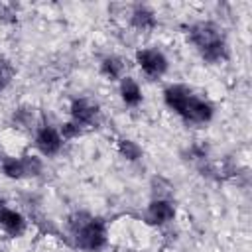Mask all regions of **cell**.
I'll use <instances>...</instances> for the list:
<instances>
[{"mask_svg": "<svg viewBox=\"0 0 252 252\" xmlns=\"http://www.w3.org/2000/svg\"><path fill=\"white\" fill-rule=\"evenodd\" d=\"M163 100L175 114H179L187 122L205 124L213 118V106L185 85H169L163 91Z\"/></svg>", "mask_w": 252, "mask_h": 252, "instance_id": "6da1fadb", "label": "cell"}, {"mask_svg": "<svg viewBox=\"0 0 252 252\" xmlns=\"http://www.w3.org/2000/svg\"><path fill=\"white\" fill-rule=\"evenodd\" d=\"M189 41L195 45V49L201 53V57L209 63L224 61L228 55V47L222 35V30L215 26L213 22H197L189 28L187 33Z\"/></svg>", "mask_w": 252, "mask_h": 252, "instance_id": "7a4b0ae2", "label": "cell"}, {"mask_svg": "<svg viewBox=\"0 0 252 252\" xmlns=\"http://www.w3.org/2000/svg\"><path fill=\"white\" fill-rule=\"evenodd\" d=\"M71 232L75 236V242L83 250H100L106 242V226L102 219L77 213L71 217Z\"/></svg>", "mask_w": 252, "mask_h": 252, "instance_id": "3957f363", "label": "cell"}, {"mask_svg": "<svg viewBox=\"0 0 252 252\" xmlns=\"http://www.w3.org/2000/svg\"><path fill=\"white\" fill-rule=\"evenodd\" d=\"M136 63L150 79H158L167 71V59L158 49H140L136 53Z\"/></svg>", "mask_w": 252, "mask_h": 252, "instance_id": "277c9868", "label": "cell"}, {"mask_svg": "<svg viewBox=\"0 0 252 252\" xmlns=\"http://www.w3.org/2000/svg\"><path fill=\"white\" fill-rule=\"evenodd\" d=\"M71 120L81 128L93 126L98 120V106L93 104L89 98H75L71 102Z\"/></svg>", "mask_w": 252, "mask_h": 252, "instance_id": "5b68a950", "label": "cell"}, {"mask_svg": "<svg viewBox=\"0 0 252 252\" xmlns=\"http://www.w3.org/2000/svg\"><path fill=\"white\" fill-rule=\"evenodd\" d=\"M63 146V138L59 134V130H55L53 126H41L35 132V148L43 154V156H55Z\"/></svg>", "mask_w": 252, "mask_h": 252, "instance_id": "8992f818", "label": "cell"}, {"mask_svg": "<svg viewBox=\"0 0 252 252\" xmlns=\"http://www.w3.org/2000/svg\"><path fill=\"white\" fill-rule=\"evenodd\" d=\"M175 217V207L169 199H152L146 211V219L152 224H165L173 220Z\"/></svg>", "mask_w": 252, "mask_h": 252, "instance_id": "52a82bcc", "label": "cell"}, {"mask_svg": "<svg viewBox=\"0 0 252 252\" xmlns=\"http://www.w3.org/2000/svg\"><path fill=\"white\" fill-rule=\"evenodd\" d=\"M0 228L10 236H22L26 232V219L18 211L0 203Z\"/></svg>", "mask_w": 252, "mask_h": 252, "instance_id": "ba28073f", "label": "cell"}, {"mask_svg": "<svg viewBox=\"0 0 252 252\" xmlns=\"http://www.w3.org/2000/svg\"><path fill=\"white\" fill-rule=\"evenodd\" d=\"M120 96L128 106H138L142 102V89L132 77L120 79Z\"/></svg>", "mask_w": 252, "mask_h": 252, "instance_id": "9c48e42d", "label": "cell"}, {"mask_svg": "<svg viewBox=\"0 0 252 252\" xmlns=\"http://www.w3.org/2000/svg\"><path fill=\"white\" fill-rule=\"evenodd\" d=\"M156 24H158V20H156V14L150 10V8H146V6H138L134 12H132V26L134 28H138V30H152V28H156Z\"/></svg>", "mask_w": 252, "mask_h": 252, "instance_id": "30bf717a", "label": "cell"}, {"mask_svg": "<svg viewBox=\"0 0 252 252\" xmlns=\"http://www.w3.org/2000/svg\"><path fill=\"white\" fill-rule=\"evenodd\" d=\"M122 69H124V63H122L118 57H114V55L104 57L102 63H100V73H102L106 79H110V81L122 79Z\"/></svg>", "mask_w": 252, "mask_h": 252, "instance_id": "8fae6325", "label": "cell"}, {"mask_svg": "<svg viewBox=\"0 0 252 252\" xmlns=\"http://www.w3.org/2000/svg\"><path fill=\"white\" fill-rule=\"evenodd\" d=\"M2 171L10 179H22L24 177V167L20 158H2Z\"/></svg>", "mask_w": 252, "mask_h": 252, "instance_id": "7c38bea8", "label": "cell"}, {"mask_svg": "<svg viewBox=\"0 0 252 252\" xmlns=\"http://www.w3.org/2000/svg\"><path fill=\"white\" fill-rule=\"evenodd\" d=\"M118 152H120L122 158L130 159V161H136V159L142 156V148H140L134 140H128V138L118 140Z\"/></svg>", "mask_w": 252, "mask_h": 252, "instance_id": "4fadbf2b", "label": "cell"}, {"mask_svg": "<svg viewBox=\"0 0 252 252\" xmlns=\"http://www.w3.org/2000/svg\"><path fill=\"white\" fill-rule=\"evenodd\" d=\"M22 167H24V177H37L43 169V163L37 156H22Z\"/></svg>", "mask_w": 252, "mask_h": 252, "instance_id": "5bb4252c", "label": "cell"}, {"mask_svg": "<svg viewBox=\"0 0 252 252\" xmlns=\"http://www.w3.org/2000/svg\"><path fill=\"white\" fill-rule=\"evenodd\" d=\"M81 132H83V128H81L79 124H75L73 120H71V122H65V124L61 126V130H59V134H61V138H63V140L77 138Z\"/></svg>", "mask_w": 252, "mask_h": 252, "instance_id": "9a60e30c", "label": "cell"}, {"mask_svg": "<svg viewBox=\"0 0 252 252\" xmlns=\"http://www.w3.org/2000/svg\"><path fill=\"white\" fill-rule=\"evenodd\" d=\"M2 85H4V83H2V75H0V91H2Z\"/></svg>", "mask_w": 252, "mask_h": 252, "instance_id": "2e32d148", "label": "cell"}]
</instances>
